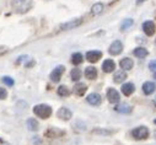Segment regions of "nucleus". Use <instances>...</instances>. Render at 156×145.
<instances>
[{
	"label": "nucleus",
	"mask_w": 156,
	"mask_h": 145,
	"mask_svg": "<svg viewBox=\"0 0 156 145\" xmlns=\"http://www.w3.org/2000/svg\"><path fill=\"white\" fill-rule=\"evenodd\" d=\"M33 112L37 117H40L42 119H47L52 116V107L48 104H44V103L37 104L33 107Z\"/></svg>",
	"instance_id": "f257e3e1"
},
{
	"label": "nucleus",
	"mask_w": 156,
	"mask_h": 145,
	"mask_svg": "<svg viewBox=\"0 0 156 145\" xmlns=\"http://www.w3.org/2000/svg\"><path fill=\"white\" fill-rule=\"evenodd\" d=\"M132 135L134 139L136 140H143V139H146L149 136V129L144 126L141 127H136L135 129L132 130Z\"/></svg>",
	"instance_id": "f03ea898"
},
{
	"label": "nucleus",
	"mask_w": 156,
	"mask_h": 145,
	"mask_svg": "<svg viewBox=\"0 0 156 145\" xmlns=\"http://www.w3.org/2000/svg\"><path fill=\"white\" fill-rule=\"evenodd\" d=\"M83 23V19H74L71 21H68V22H64L60 25V30L63 31H68V30H74L76 27H79L80 25Z\"/></svg>",
	"instance_id": "7ed1b4c3"
},
{
	"label": "nucleus",
	"mask_w": 156,
	"mask_h": 145,
	"mask_svg": "<svg viewBox=\"0 0 156 145\" xmlns=\"http://www.w3.org/2000/svg\"><path fill=\"white\" fill-rule=\"evenodd\" d=\"M122 51H123V44H122L121 41H114V42L109 46V49H108V52H109L112 55H118V54L122 53Z\"/></svg>",
	"instance_id": "20e7f679"
},
{
	"label": "nucleus",
	"mask_w": 156,
	"mask_h": 145,
	"mask_svg": "<svg viewBox=\"0 0 156 145\" xmlns=\"http://www.w3.org/2000/svg\"><path fill=\"white\" fill-rule=\"evenodd\" d=\"M64 66L63 65H58L55 69H53V71L51 72V80L53 81V83H58L59 80H60V78H62V74L64 72Z\"/></svg>",
	"instance_id": "39448f33"
},
{
	"label": "nucleus",
	"mask_w": 156,
	"mask_h": 145,
	"mask_svg": "<svg viewBox=\"0 0 156 145\" xmlns=\"http://www.w3.org/2000/svg\"><path fill=\"white\" fill-rule=\"evenodd\" d=\"M107 98H108V101H109L111 103H118L121 96H119V92L117 91V90H114V89H108V91H107Z\"/></svg>",
	"instance_id": "423d86ee"
},
{
	"label": "nucleus",
	"mask_w": 156,
	"mask_h": 145,
	"mask_svg": "<svg viewBox=\"0 0 156 145\" xmlns=\"http://www.w3.org/2000/svg\"><path fill=\"white\" fill-rule=\"evenodd\" d=\"M58 117L60 118V119H63V121H69L71 117H73V113H71V111L69 110V108H66V107H62V108H59V111H58Z\"/></svg>",
	"instance_id": "0eeeda50"
},
{
	"label": "nucleus",
	"mask_w": 156,
	"mask_h": 145,
	"mask_svg": "<svg viewBox=\"0 0 156 145\" xmlns=\"http://www.w3.org/2000/svg\"><path fill=\"white\" fill-rule=\"evenodd\" d=\"M143 30H144L145 34L152 36L155 33V31H156V26H155V23L152 21H145L143 23Z\"/></svg>",
	"instance_id": "6e6552de"
},
{
	"label": "nucleus",
	"mask_w": 156,
	"mask_h": 145,
	"mask_svg": "<svg viewBox=\"0 0 156 145\" xmlns=\"http://www.w3.org/2000/svg\"><path fill=\"white\" fill-rule=\"evenodd\" d=\"M102 57V53L100 51H90L86 53V59L91 63H96L98 59H101Z\"/></svg>",
	"instance_id": "1a4fd4ad"
},
{
	"label": "nucleus",
	"mask_w": 156,
	"mask_h": 145,
	"mask_svg": "<svg viewBox=\"0 0 156 145\" xmlns=\"http://www.w3.org/2000/svg\"><path fill=\"white\" fill-rule=\"evenodd\" d=\"M86 101L91 104V106H98L101 103V96L96 92H92L87 97H86Z\"/></svg>",
	"instance_id": "9d476101"
},
{
	"label": "nucleus",
	"mask_w": 156,
	"mask_h": 145,
	"mask_svg": "<svg viewBox=\"0 0 156 145\" xmlns=\"http://www.w3.org/2000/svg\"><path fill=\"white\" fill-rule=\"evenodd\" d=\"M73 90H74V92H75L76 95L83 96V95L86 92V90H87V86H86L84 83H77V84H75V85H74Z\"/></svg>",
	"instance_id": "9b49d317"
},
{
	"label": "nucleus",
	"mask_w": 156,
	"mask_h": 145,
	"mask_svg": "<svg viewBox=\"0 0 156 145\" xmlns=\"http://www.w3.org/2000/svg\"><path fill=\"white\" fill-rule=\"evenodd\" d=\"M102 69H103L105 72H112L115 69V64L112 59H106L102 64Z\"/></svg>",
	"instance_id": "f8f14e48"
},
{
	"label": "nucleus",
	"mask_w": 156,
	"mask_h": 145,
	"mask_svg": "<svg viewBox=\"0 0 156 145\" xmlns=\"http://www.w3.org/2000/svg\"><path fill=\"white\" fill-rule=\"evenodd\" d=\"M85 76H86L89 80L96 79V78H97V70H96V68H94V66H87V68L85 69Z\"/></svg>",
	"instance_id": "ddd939ff"
},
{
	"label": "nucleus",
	"mask_w": 156,
	"mask_h": 145,
	"mask_svg": "<svg viewBox=\"0 0 156 145\" xmlns=\"http://www.w3.org/2000/svg\"><path fill=\"white\" fill-rule=\"evenodd\" d=\"M126 79H127V72L123 71V70L117 71L115 74H114V76H113V80H114V83H117V84L123 83Z\"/></svg>",
	"instance_id": "4468645a"
},
{
	"label": "nucleus",
	"mask_w": 156,
	"mask_h": 145,
	"mask_svg": "<svg viewBox=\"0 0 156 145\" xmlns=\"http://www.w3.org/2000/svg\"><path fill=\"white\" fill-rule=\"evenodd\" d=\"M119 65H121V68L124 69V70H130V69L133 68V65H134V62H133L130 58H123V59L121 60Z\"/></svg>",
	"instance_id": "2eb2a0df"
},
{
	"label": "nucleus",
	"mask_w": 156,
	"mask_h": 145,
	"mask_svg": "<svg viewBox=\"0 0 156 145\" xmlns=\"http://www.w3.org/2000/svg\"><path fill=\"white\" fill-rule=\"evenodd\" d=\"M155 89H156V86H155V84L151 83V81H146V83H144V85H143V91H144L145 95L152 94V92L155 91Z\"/></svg>",
	"instance_id": "dca6fc26"
},
{
	"label": "nucleus",
	"mask_w": 156,
	"mask_h": 145,
	"mask_svg": "<svg viewBox=\"0 0 156 145\" xmlns=\"http://www.w3.org/2000/svg\"><path fill=\"white\" fill-rule=\"evenodd\" d=\"M135 90V86L132 84V83H127L122 86V92L126 95V96H130Z\"/></svg>",
	"instance_id": "f3484780"
},
{
	"label": "nucleus",
	"mask_w": 156,
	"mask_h": 145,
	"mask_svg": "<svg viewBox=\"0 0 156 145\" xmlns=\"http://www.w3.org/2000/svg\"><path fill=\"white\" fill-rule=\"evenodd\" d=\"M115 111L119 113H130L132 112V107L127 103H121L118 106H115Z\"/></svg>",
	"instance_id": "a211bd4d"
},
{
	"label": "nucleus",
	"mask_w": 156,
	"mask_h": 145,
	"mask_svg": "<svg viewBox=\"0 0 156 145\" xmlns=\"http://www.w3.org/2000/svg\"><path fill=\"white\" fill-rule=\"evenodd\" d=\"M27 128H28V130H31V132H37L38 128H40V124H38V122H37L34 118H30V119L27 121Z\"/></svg>",
	"instance_id": "6ab92c4d"
},
{
	"label": "nucleus",
	"mask_w": 156,
	"mask_h": 145,
	"mask_svg": "<svg viewBox=\"0 0 156 145\" xmlns=\"http://www.w3.org/2000/svg\"><path fill=\"white\" fill-rule=\"evenodd\" d=\"M70 78H71L73 81H77L79 79H81V70L77 69V68L71 69V71H70Z\"/></svg>",
	"instance_id": "aec40b11"
},
{
	"label": "nucleus",
	"mask_w": 156,
	"mask_h": 145,
	"mask_svg": "<svg viewBox=\"0 0 156 145\" xmlns=\"http://www.w3.org/2000/svg\"><path fill=\"white\" fill-rule=\"evenodd\" d=\"M83 54L81 53H79V52H76V53H74L73 55H71V63L74 64V65H79V64H81L83 63Z\"/></svg>",
	"instance_id": "412c9836"
},
{
	"label": "nucleus",
	"mask_w": 156,
	"mask_h": 145,
	"mask_svg": "<svg viewBox=\"0 0 156 145\" xmlns=\"http://www.w3.org/2000/svg\"><path fill=\"white\" fill-rule=\"evenodd\" d=\"M103 11V4H101V3H96L95 5H92V8H91V14L92 15H100L101 12Z\"/></svg>",
	"instance_id": "4be33fe9"
},
{
	"label": "nucleus",
	"mask_w": 156,
	"mask_h": 145,
	"mask_svg": "<svg viewBox=\"0 0 156 145\" xmlns=\"http://www.w3.org/2000/svg\"><path fill=\"white\" fill-rule=\"evenodd\" d=\"M147 54H149V52L143 47H138V48L134 49V55L138 57V58H145Z\"/></svg>",
	"instance_id": "5701e85b"
},
{
	"label": "nucleus",
	"mask_w": 156,
	"mask_h": 145,
	"mask_svg": "<svg viewBox=\"0 0 156 145\" xmlns=\"http://www.w3.org/2000/svg\"><path fill=\"white\" fill-rule=\"evenodd\" d=\"M58 95L62 96V97H66V96L70 95V89L65 85H62V86L58 87Z\"/></svg>",
	"instance_id": "b1692460"
},
{
	"label": "nucleus",
	"mask_w": 156,
	"mask_h": 145,
	"mask_svg": "<svg viewBox=\"0 0 156 145\" xmlns=\"http://www.w3.org/2000/svg\"><path fill=\"white\" fill-rule=\"evenodd\" d=\"M133 22H134V21H133L132 19H127V20H124V21L122 22V25H121V30H122V31H126L127 28H129V27L133 25Z\"/></svg>",
	"instance_id": "393cba45"
},
{
	"label": "nucleus",
	"mask_w": 156,
	"mask_h": 145,
	"mask_svg": "<svg viewBox=\"0 0 156 145\" xmlns=\"http://www.w3.org/2000/svg\"><path fill=\"white\" fill-rule=\"evenodd\" d=\"M3 81H4L8 86H12V85L15 84L14 79H12V78H10V76H4V78H3Z\"/></svg>",
	"instance_id": "a878e982"
},
{
	"label": "nucleus",
	"mask_w": 156,
	"mask_h": 145,
	"mask_svg": "<svg viewBox=\"0 0 156 145\" xmlns=\"http://www.w3.org/2000/svg\"><path fill=\"white\" fill-rule=\"evenodd\" d=\"M6 96H8V92H6V90H5V89H3V87H0V100L5 98Z\"/></svg>",
	"instance_id": "bb28decb"
},
{
	"label": "nucleus",
	"mask_w": 156,
	"mask_h": 145,
	"mask_svg": "<svg viewBox=\"0 0 156 145\" xmlns=\"http://www.w3.org/2000/svg\"><path fill=\"white\" fill-rule=\"evenodd\" d=\"M149 69H150L151 71H156V60L150 62V64H149Z\"/></svg>",
	"instance_id": "cd10ccee"
},
{
	"label": "nucleus",
	"mask_w": 156,
	"mask_h": 145,
	"mask_svg": "<svg viewBox=\"0 0 156 145\" xmlns=\"http://www.w3.org/2000/svg\"><path fill=\"white\" fill-rule=\"evenodd\" d=\"M94 133H98V134H111L112 132H108V130H100V129H95L94 130Z\"/></svg>",
	"instance_id": "c85d7f7f"
},
{
	"label": "nucleus",
	"mask_w": 156,
	"mask_h": 145,
	"mask_svg": "<svg viewBox=\"0 0 156 145\" xmlns=\"http://www.w3.org/2000/svg\"><path fill=\"white\" fill-rule=\"evenodd\" d=\"M143 2H145V0H138L136 3H138V4H140V3H143Z\"/></svg>",
	"instance_id": "c756f323"
},
{
	"label": "nucleus",
	"mask_w": 156,
	"mask_h": 145,
	"mask_svg": "<svg viewBox=\"0 0 156 145\" xmlns=\"http://www.w3.org/2000/svg\"><path fill=\"white\" fill-rule=\"evenodd\" d=\"M154 102H155V104H156V97H155V101H154Z\"/></svg>",
	"instance_id": "7c9ffc66"
},
{
	"label": "nucleus",
	"mask_w": 156,
	"mask_h": 145,
	"mask_svg": "<svg viewBox=\"0 0 156 145\" xmlns=\"http://www.w3.org/2000/svg\"><path fill=\"white\" fill-rule=\"evenodd\" d=\"M155 79H156V71H155Z\"/></svg>",
	"instance_id": "2f4dec72"
},
{
	"label": "nucleus",
	"mask_w": 156,
	"mask_h": 145,
	"mask_svg": "<svg viewBox=\"0 0 156 145\" xmlns=\"http://www.w3.org/2000/svg\"><path fill=\"white\" fill-rule=\"evenodd\" d=\"M154 122H155V124H156V119H155V121H154Z\"/></svg>",
	"instance_id": "473e14b6"
}]
</instances>
